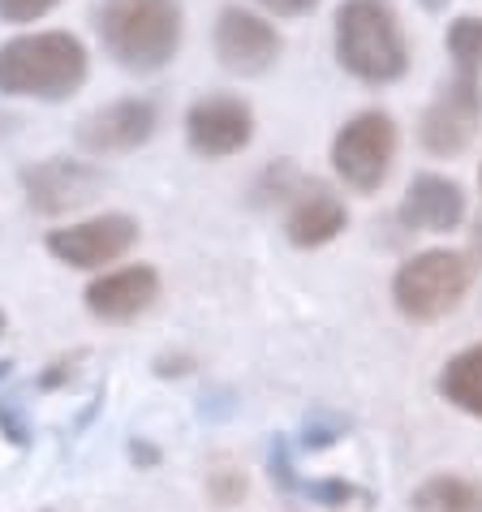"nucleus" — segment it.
Masks as SVG:
<instances>
[{
  "mask_svg": "<svg viewBox=\"0 0 482 512\" xmlns=\"http://www.w3.org/2000/svg\"><path fill=\"white\" fill-rule=\"evenodd\" d=\"M332 48L336 65L366 87H392L409 74V39L392 0H340Z\"/></svg>",
  "mask_w": 482,
  "mask_h": 512,
  "instance_id": "nucleus-1",
  "label": "nucleus"
},
{
  "mask_svg": "<svg viewBox=\"0 0 482 512\" xmlns=\"http://www.w3.org/2000/svg\"><path fill=\"white\" fill-rule=\"evenodd\" d=\"M91 74L87 44L69 31H31L0 44V95L61 104Z\"/></svg>",
  "mask_w": 482,
  "mask_h": 512,
  "instance_id": "nucleus-2",
  "label": "nucleus"
},
{
  "mask_svg": "<svg viewBox=\"0 0 482 512\" xmlns=\"http://www.w3.org/2000/svg\"><path fill=\"white\" fill-rule=\"evenodd\" d=\"M95 31L104 52L130 74H155L181 52V5L177 0H99Z\"/></svg>",
  "mask_w": 482,
  "mask_h": 512,
  "instance_id": "nucleus-3",
  "label": "nucleus"
},
{
  "mask_svg": "<svg viewBox=\"0 0 482 512\" xmlns=\"http://www.w3.org/2000/svg\"><path fill=\"white\" fill-rule=\"evenodd\" d=\"M474 259L461 250H422L405 259L392 276V306L409 323H439L465 302L474 284Z\"/></svg>",
  "mask_w": 482,
  "mask_h": 512,
  "instance_id": "nucleus-4",
  "label": "nucleus"
},
{
  "mask_svg": "<svg viewBox=\"0 0 482 512\" xmlns=\"http://www.w3.org/2000/svg\"><path fill=\"white\" fill-rule=\"evenodd\" d=\"M396 121L384 108H366L349 117L332 138V168L353 194H375L396 164Z\"/></svg>",
  "mask_w": 482,
  "mask_h": 512,
  "instance_id": "nucleus-5",
  "label": "nucleus"
},
{
  "mask_svg": "<svg viewBox=\"0 0 482 512\" xmlns=\"http://www.w3.org/2000/svg\"><path fill=\"white\" fill-rule=\"evenodd\" d=\"M478 121H482V74L452 69V78L422 112L418 138L431 155H461L474 142Z\"/></svg>",
  "mask_w": 482,
  "mask_h": 512,
  "instance_id": "nucleus-6",
  "label": "nucleus"
},
{
  "mask_svg": "<svg viewBox=\"0 0 482 512\" xmlns=\"http://www.w3.org/2000/svg\"><path fill=\"white\" fill-rule=\"evenodd\" d=\"M48 254L65 267H78V272H99V267L125 259L138 246V220L134 216H95L82 224H65V229L48 233Z\"/></svg>",
  "mask_w": 482,
  "mask_h": 512,
  "instance_id": "nucleus-7",
  "label": "nucleus"
},
{
  "mask_svg": "<svg viewBox=\"0 0 482 512\" xmlns=\"http://www.w3.org/2000/svg\"><path fill=\"white\" fill-rule=\"evenodd\" d=\"M18 181H22L26 207L39 211V216H69V211L95 203L99 190H104V173L87 160H69V155L26 164Z\"/></svg>",
  "mask_w": 482,
  "mask_h": 512,
  "instance_id": "nucleus-8",
  "label": "nucleus"
},
{
  "mask_svg": "<svg viewBox=\"0 0 482 512\" xmlns=\"http://www.w3.org/2000/svg\"><path fill=\"white\" fill-rule=\"evenodd\" d=\"M254 138V108L237 95H203L186 112V142L203 160H229Z\"/></svg>",
  "mask_w": 482,
  "mask_h": 512,
  "instance_id": "nucleus-9",
  "label": "nucleus"
},
{
  "mask_svg": "<svg viewBox=\"0 0 482 512\" xmlns=\"http://www.w3.org/2000/svg\"><path fill=\"white\" fill-rule=\"evenodd\" d=\"M280 35L263 13H250L241 5L220 9L216 18V56L237 78H259L280 61Z\"/></svg>",
  "mask_w": 482,
  "mask_h": 512,
  "instance_id": "nucleus-10",
  "label": "nucleus"
},
{
  "mask_svg": "<svg viewBox=\"0 0 482 512\" xmlns=\"http://www.w3.org/2000/svg\"><path fill=\"white\" fill-rule=\"evenodd\" d=\"M155 125H160V108L147 95H130L117 104L95 108L91 117L78 121V147L87 155H125L147 147Z\"/></svg>",
  "mask_w": 482,
  "mask_h": 512,
  "instance_id": "nucleus-11",
  "label": "nucleus"
},
{
  "mask_svg": "<svg viewBox=\"0 0 482 512\" xmlns=\"http://www.w3.org/2000/svg\"><path fill=\"white\" fill-rule=\"evenodd\" d=\"M82 302L99 323H134L160 302V272L147 263L117 267V272L95 276L82 293Z\"/></svg>",
  "mask_w": 482,
  "mask_h": 512,
  "instance_id": "nucleus-12",
  "label": "nucleus"
},
{
  "mask_svg": "<svg viewBox=\"0 0 482 512\" xmlns=\"http://www.w3.org/2000/svg\"><path fill=\"white\" fill-rule=\"evenodd\" d=\"M345 224H349L345 203H340L328 186H319V181H302V186L289 194V216H285L289 246L319 250L345 233Z\"/></svg>",
  "mask_w": 482,
  "mask_h": 512,
  "instance_id": "nucleus-13",
  "label": "nucleus"
},
{
  "mask_svg": "<svg viewBox=\"0 0 482 512\" xmlns=\"http://www.w3.org/2000/svg\"><path fill=\"white\" fill-rule=\"evenodd\" d=\"M401 224L414 233H452L465 220V190L452 177L418 173L401 198Z\"/></svg>",
  "mask_w": 482,
  "mask_h": 512,
  "instance_id": "nucleus-14",
  "label": "nucleus"
},
{
  "mask_svg": "<svg viewBox=\"0 0 482 512\" xmlns=\"http://www.w3.org/2000/svg\"><path fill=\"white\" fill-rule=\"evenodd\" d=\"M435 392L444 396L452 409H461V414L482 422V345L452 353L435 379Z\"/></svg>",
  "mask_w": 482,
  "mask_h": 512,
  "instance_id": "nucleus-15",
  "label": "nucleus"
},
{
  "mask_svg": "<svg viewBox=\"0 0 482 512\" xmlns=\"http://www.w3.org/2000/svg\"><path fill=\"white\" fill-rule=\"evenodd\" d=\"M414 512H482V487L461 474H435L409 495Z\"/></svg>",
  "mask_w": 482,
  "mask_h": 512,
  "instance_id": "nucleus-16",
  "label": "nucleus"
},
{
  "mask_svg": "<svg viewBox=\"0 0 482 512\" xmlns=\"http://www.w3.org/2000/svg\"><path fill=\"white\" fill-rule=\"evenodd\" d=\"M448 56H452V69H461V74H482V18L474 13H465L448 26Z\"/></svg>",
  "mask_w": 482,
  "mask_h": 512,
  "instance_id": "nucleus-17",
  "label": "nucleus"
},
{
  "mask_svg": "<svg viewBox=\"0 0 482 512\" xmlns=\"http://www.w3.org/2000/svg\"><path fill=\"white\" fill-rule=\"evenodd\" d=\"M293 491H302L315 504H328V508H340V504H349V500H366V495L353 487V482H345V478H319V482H302V478H297Z\"/></svg>",
  "mask_w": 482,
  "mask_h": 512,
  "instance_id": "nucleus-18",
  "label": "nucleus"
},
{
  "mask_svg": "<svg viewBox=\"0 0 482 512\" xmlns=\"http://www.w3.org/2000/svg\"><path fill=\"white\" fill-rule=\"evenodd\" d=\"M0 435H5L13 448H26V444H31V426H26L22 405L13 401V396H0Z\"/></svg>",
  "mask_w": 482,
  "mask_h": 512,
  "instance_id": "nucleus-19",
  "label": "nucleus"
},
{
  "mask_svg": "<svg viewBox=\"0 0 482 512\" xmlns=\"http://www.w3.org/2000/svg\"><path fill=\"white\" fill-rule=\"evenodd\" d=\"M61 5V0H0V18L13 22V26H26V22H39Z\"/></svg>",
  "mask_w": 482,
  "mask_h": 512,
  "instance_id": "nucleus-20",
  "label": "nucleus"
},
{
  "mask_svg": "<svg viewBox=\"0 0 482 512\" xmlns=\"http://www.w3.org/2000/svg\"><path fill=\"white\" fill-rule=\"evenodd\" d=\"M349 431V422H340V418H323V414H315V418H306V435H302V444L306 448H328V444H336L340 435Z\"/></svg>",
  "mask_w": 482,
  "mask_h": 512,
  "instance_id": "nucleus-21",
  "label": "nucleus"
},
{
  "mask_svg": "<svg viewBox=\"0 0 482 512\" xmlns=\"http://www.w3.org/2000/svg\"><path fill=\"white\" fill-rule=\"evenodd\" d=\"M263 13H272V18H306V13L319 9V0H254Z\"/></svg>",
  "mask_w": 482,
  "mask_h": 512,
  "instance_id": "nucleus-22",
  "label": "nucleus"
},
{
  "mask_svg": "<svg viewBox=\"0 0 482 512\" xmlns=\"http://www.w3.org/2000/svg\"><path fill=\"white\" fill-rule=\"evenodd\" d=\"M125 452H130V461L138 469H155V465H160V448L147 444V439H130V448H125Z\"/></svg>",
  "mask_w": 482,
  "mask_h": 512,
  "instance_id": "nucleus-23",
  "label": "nucleus"
},
{
  "mask_svg": "<svg viewBox=\"0 0 482 512\" xmlns=\"http://www.w3.org/2000/svg\"><path fill=\"white\" fill-rule=\"evenodd\" d=\"M74 379V362H52L48 375H39V388H56V383Z\"/></svg>",
  "mask_w": 482,
  "mask_h": 512,
  "instance_id": "nucleus-24",
  "label": "nucleus"
},
{
  "mask_svg": "<svg viewBox=\"0 0 482 512\" xmlns=\"http://www.w3.org/2000/svg\"><path fill=\"white\" fill-rule=\"evenodd\" d=\"M241 491H246V478H216V495H220V504H233Z\"/></svg>",
  "mask_w": 482,
  "mask_h": 512,
  "instance_id": "nucleus-25",
  "label": "nucleus"
},
{
  "mask_svg": "<svg viewBox=\"0 0 482 512\" xmlns=\"http://www.w3.org/2000/svg\"><path fill=\"white\" fill-rule=\"evenodd\" d=\"M190 366H194L190 358H155V375H164V379L168 375H186Z\"/></svg>",
  "mask_w": 482,
  "mask_h": 512,
  "instance_id": "nucleus-26",
  "label": "nucleus"
},
{
  "mask_svg": "<svg viewBox=\"0 0 482 512\" xmlns=\"http://www.w3.org/2000/svg\"><path fill=\"white\" fill-rule=\"evenodd\" d=\"M474 259L482 263V220L474 224Z\"/></svg>",
  "mask_w": 482,
  "mask_h": 512,
  "instance_id": "nucleus-27",
  "label": "nucleus"
},
{
  "mask_svg": "<svg viewBox=\"0 0 482 512\" xmlns=\"http://www.w3.org/2000/svg\"><path fill=\"white\" fill-rule=\"evenodd\" d=\"M418 5L427 9V13H439V9H448V0H418Z\"/></svg>",
  "mask_w": 482,
  "mask_h": 512,
  "instance_id": "nucleus-28",
  "label": "nucleus"
},
{
  "mask_svg": "<svg viewBox=\"0 0 482 512\" xmlns=\"http://www.w3.org/2000/svg\"><path fill=\"white\" fill-rule=\"evenodd\" d=\"M13 366H18V362H9V358H0V383H5V379L13 375Z\"/></svg>",
  "mask_w": 482,
  "mask_h": 512,
  "instance_id": "nucleus-29",
  "label": "nucleus"
},
{
  "mask_svg": "<svg viewBox=\"0 0 482 512\" xmlns=\"http://www.w3.org/2000/svg\"><path fill=\"white\" fill-rule=\"evenodd\" d=\"M5 327H9V319H5V310H0V336H5Z\"/></svg>",
  "mask_w": 482,
  "mask_h": 512,
  "instance_id": "nucleus-30",
  "label": "nucleus"
},
{
  "mask_svg": "<svg viewBox=\"0 0 482 512\" xmlns=\"http://www.w3.org/2000/svg\"><path fill=\"white\" fill-rule=\"evenodd\" d=\"M5 125H9V117H0V130H5Z\"/></svg>",
  "mask_w": 482,
  "mask_h": 512,
  "instance_id": "nucleus-31",
  "label": "nucleus"
},
{
  "mask_svg": "<svg viewBox=\"0 0 482 512\" xmlns=\"http://www.w3.org/2000/svg\"><path fill=\"white\" fill-rule=\"evenodd\" d=\"M478 181H482V173H478Z\"/></svg>",
  "mask_w": 482,
  "mask_h": 512,
  "instance_id": "nucleus-32",
  "label": "nucleus"
}]
</instances>
